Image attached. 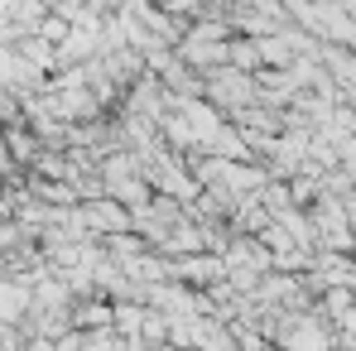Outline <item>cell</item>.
<instances>
[{
	"label": "cell",
	"instance_id": "cell-2",
	"mask_svg": "<svg viewBox=\"0 0 356 351\" xmlns=\"http://www.w3.org/2000/svg\"><path fill=\"white\" fill-rule=\"evenodd\" d=\"M202 101H212L227 120H236L241 111H250L260 101V87H255V77H245L236 67H217L202 77Z\"/></svg>",
	"mask_w": 356,
	"mask_h": 351
},
{
	"label": "cell",
	"instance_id": "cell-1",
	"mask_svg": "<svg viewBox=\"0 0 356 351\" xmlns=\"http://www.w3.org/2000/svg\"><path fill=\"white\" fill-rule=\"evenodd\" d=\"M227 49H232V29H227V19H222V5H202V19L188 24V34L178 39L174 54L188 72L207 77V72L227 67Z\"/></svg>",
	"mask_w": 356,
	"mask_h": 351
},
{
	"label": "cell",
	"instance_id": "cell-3",
	"mask_svg": "<svg viewBox=\"0 0 356 351\" xmlns=\"http://www.w3.org/2000/svg\"><path fill=\"white\" fill-rule=\"evenodd\" d=\"M77 222H82V231L87 240H111V236H125L135 231V212L130 207H120L116 197H92V202H77Z\"/></svg>",
	"mask_w": 356,
	"mask_h": 351
},
{
	"label": "cell",
	"instance_id": "cell-5",
	"mask_svg": "<svg viewBox=\"0 0 356 351\" xmlns=\"http://www.w3.org/2000/svg\"><path fill=\"white\" fill-rule=\"evenodd\" d=\"M347 289H352V298H356V255H352V284H347Z\"/></svg>",
	"mask_w": 356,
	"mask_h": 351
},
{
	"label": "cell",
	"instance_id": "cell-4",
	"mask_svg": "<svg viewBox=\"0 0 356 351\" xmlns=\"http://www.w3.org/2000/svg\"><path fill=\"white\" fill-rule=\"evenodd\" d=\"M29 313H34V298H29V279L19 275H0V323L24 332L29 327Z\"/></svg>",
	"mask_w": 356,
	"mask_h": 351
}]
</instances>
